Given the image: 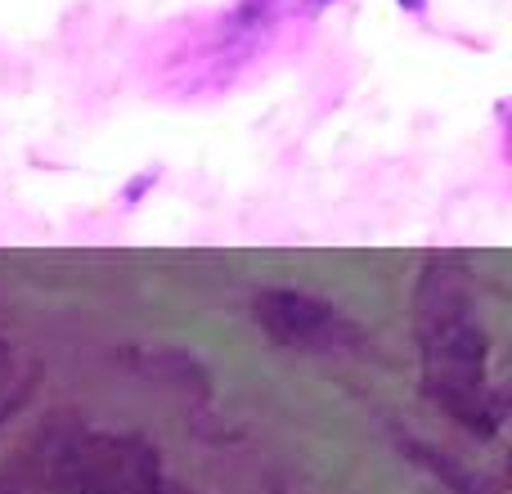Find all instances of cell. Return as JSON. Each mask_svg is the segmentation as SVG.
<instances>
[{"label":"cell","mask_w":512,"mask_h":494,"mask_svg":"<svg viewBox=\"0 0 512 494\" xmlns=\"http://www.w3.org/2000/svg\"><path fill=\"white\" fill-rule=\"evenodd\" d=\"M45 450H50V418L0 463V494H45Z\"/></svg>","instance_id":"4"},{"label":"cell","mask_w":512,"mask_h":494,"mask_svg":"<svg viewBox=\"0 0 512 494\" xmlns=\"http://www.w3.org/2000/svg\"><path fill=\"white\" fill-rule=\"evenodd\" d=\"M144 494H198V490H189V486H180V481H171V477H162L153 490H144Z\"/></svg>","instance_id":"7"},{"label":"cell","mask_w":512,"mask_h":494,"mask_svg":"<svg viewBox=\"0 0 512 494\" xmlns=\"http://www.w3.org/2000/svg\"><path fill=\"white\" fill-rule=\"evenodd\" d=\"M252 319L283 351L342 360V355H364V346H369L364 328L342 306H333L328 297H315V292H301V288H265L252 301Z\"/></svg>","instance_id":"3"},{"label":"cell","mask_w":512,"mask_h":494,"mask_svg":"<svg viewBox=\"0 0 512 494\" xmlns=\"http://www.w3.org/2000/svg\"><path fill=\"white\" fill-rule=\"evenodd\" d=\"M167 477L149 436L99 432L77 414L50 418L45 450V494H144Z\"/></svg>","instance_id":"2"},{"label":"cell","mask_w":512,"mask_h":494,"mask_svg":"<svg viewBox=\"0 0 512 494\" xmlns=\"http://www.w3.org/2000/svg\"><path fill=\"white\" fill-rule=\"evenodd\" d=\"M32 387H36V364L27 360L14 342L0 337V427L27 405Z\"/></svg>","instance_id":"6"},{"label":"cell","mask_w":512,"mask_h":494,"mask_svg":"<svg viewBox=\"0 0 512 494\" xmlns=\"http://www.w3.org/2000/svg\"><path fill=\"white\" fill-rule=\"evenodd\" d=\"M414 342L423 396L477 441L504 432V391L490 373V328L472 283L468 256L432 252L414 288Z\"/></svg>","instance_id":"1"},{"label":"cell","mask_w":512,"mask_h":494,"mask_svg":"<svg viewBox=\"0 0 512 494\" xmlns=\"http://www.w3.org/2000/svg\"><path fill=\"white\" fill-rule=\"evenodd\" d=\"M400 450H405L414 463H423V468L432 472L436 481H445L450 490H459V494H499V481H486L481 472L463 468L454 454L436 450L432 441H418V436H400Z\"/></svg>","instance_id":"5"},{"label":"cell","mask_w":512,"mask_h":494,"mask_svg":"<svg viewBox=\"0 0 512 494\" xmlns=\"http://www.w3.org/2000/svg\"><path fill=\"white\" fill-rule=\"evenodd\" d=\"M396 5H400V9H409V14H423L427 0H396Z\"/></svg>","instance_id":"8"}]
</instances>
